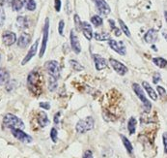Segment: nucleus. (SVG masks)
<instances>
[{
	"label": "nucleus",
	"mask_w": 167,
	"mask_h": 158,
	"mask_svg": "<svg viewBox=\"0 0 167 158\" xmlns=\"http://www.w3.org/2000/svg\"><path fill=\"white\" fill-rule=\"evenodd\" d=\"M94 127V119L91 116H87L84 119H81L78 122V124L75 126V130L76 132L78 133H86L87 131L92 130Z\"/></svg>",
	"instance_id": "nucleus-3"
},
{
	"label": "nucleus",
	"mask_w": 167,
	"mask_h": 158,
	"mask_svg": "<svg viewBox=\"0 0 167 158\" xmlns=\"http://www.w3.org/2000/svg\"><path fill=\"white\" fill-rule=\"evenodd\" d=\"M2 41L4 43V45L12 46L16 41V36L14 32H5L2 36Z\"/></svg>",
	"instance_id": "nucleus-12"
},
{
	"label": "nucleus",
	"mask_w": 167,
	"mask_h": 158,
	"mask_svg": "<svg viewBox=\"0 0 167 158\" xmlns=\"http://www.w3.org/2000/svg\"><path fill=\"white\" fill-rule=\"evenodd\" d=\"M144 39H145V41H146L147 43H149V44H152L154 42H156L157 39V31L155 29H150L149 31L145 34Z\"/></svg>",
	"instance_id": "nucleus-17"
},
{
	"label": "nucleus",
	"mask_w": 167,
	"mask_h": 158,
	"mask_svg": "<svg viewBox=\"0 0 167 158\" xmlns=\"http://www.w3.org/2000/svg\"><path fill=\"white\" fill-rule=\"evenodd\" d=\"M91 21H92V23L96 26V27H98V26H100V25L102 24V19L98 16H94L91 19Z\"/></svg>",
	"instance_id": "nucleus-31"
},
{
	"label": "nucleus",
	"mask_w": 167,
	"mask_h": 158,
	"mask_svg": "<svg viewBox=\"0 0 167 158\" xmlns=\"http://www.w3.org/2000/svg\"><path fill=\"white\" fill-rule=\"evenodd\" d=\"M136 124H137V121L134 117H130V119H128L127 122V129L130 131V134H134L135 133V130H136Z\"/></svg>",
	"instance_id": "nucleus-21"
},
{
	"label": "nucleus",
	"mask_w": 167,
	"mask_h": 158,
	"mask_svg": "<svg viewBox=\"0 0 167 158\" xmlns=\"http://www.w3.org/2000/svg\"><path fill=\"white\" fill-rule=\"evenodd\" d=\"M48 28H49V20L48 19H45L44 30H42V34H44V37H42V48H41V51H40V57H42V56H44L45 49H46V43H48Z\"/></svg>",
	"instance_id": "nucleus-7"
},
{
	"label": "nucleus",
	"mask_w": 167,
	"mask_h": 158,
	"mask_svg": "<svg viewBox=\"0 0 167 158\" xmlns=\"http://www.w3.org/2000/svg\"><path fill=\"white\" fill-rule=\"evenodd\" d=\"M109 62L111 64V66H112V68L116 71L117 74H119L120 76H124L127 73V68L123 63L119 62V61H117L116 59L110 58Z\"/></svg>",
	"instance_id": "nucleus-8"
},
{
	"label": "nucleus",
	"mask_w": 167,
	"mask_h": 158,
	"mask_svg": "<svg viewBox=\"0 0 167 158\" xmlns=\"http://www.w3.org/2000/svg\"><path fill=\"white\" fill-rule=\"evenodd\" d=\"M40 107L45 109V110H49L50 109V104L48 103V102H42L40 103Z\"/></svg>",
	"instance_id": "nucleus-37"
},
{
	"label": "nucleus",
	"mask_w": 167,
	"mask_h": 158,
	"mask_svg": "<svg viewBox=\"0 0 167 158\" xmlns=\"http://www.w3.org/2000/svg\"><path fill=\"white\" fill-rule=\"evenodd\" d=\"M157 91H158V93L160 94V96H164V95L166 94V90H165L162 86H157Z\"/></svg>",
	"instance_id": "nucleus-38"
},
{
	"label": "nucleus",
	"mask_w": 167,
	"mask_h": 158,
	"mask_svg": "<svg viewBox=\"0 0 167 158\" xmlns=\"http://www.w3.org/2000/svg\"><path fill=\"white\" fill-rule=\"evenodd\" d=\"M95 39L97 41H107L110 40V35L108 33H95Z\"/></svg>",
	"instance_id": "nucleus-24"
},
{
	"label": "nucleus",
	"mask_w": 167,
	"mask_h": 158,
	"mask_svg": "<svg viewBox=\"0 0 167 158\" xmlns=\"http://www.w3.org/2000/svg\"><path fill=\"white\" fill-rule=\"evenodd\" d=\"M94 2H95L97 9L101 15L107 16L110 13V7L108 6V4L106 3L105 0H94Z\"/></svg>",
	"instance_id": "nucleus-10"
},
{
	"label": "nucleus",
	"mask_w": 167,
	"mask_h": 158,
	"mask_svg": "<svg viewBox=\"0 0 167 158\" xmlns=\"http://www.w3.org/2000/svg\"><path fill=\"white\" fill-rule=\"evenodd\" d=\"M59 116H60V113H57L56 115L54 116V122H55L56 124L59 122Z\"/></svg>",
	"instance_id": "nucleus-43"
},
{
	"label": "nucleus",
	"mask_w": 167,
	"mask_h": 158,
	"mask_svg": "<svg viewBox=\"0 0 167 158\" xmlns=\"http://www.w3.org/2000/svg\"><path fill=\"white\" fill-rule=\"evenodd\" d=\"M132 88H133V91L135 92V94L137 95V97L140 99L141 102L143 103V106L145 107V110H146L147 112H149L150 110L152 108V104L151 102L146 98V96H145V93L142 89V87H141L138 83H133L132 85Z\"/></svg>",
	"instance_id": "nucleus-4"
},
{
	"label": "nucleus",
	"mask_w": 167,
	"mask_h": 158,
	"mask_svg": "<svg viewBox=\"0 0 167 158\" xmlns=\"http://www.w3.org/2000/svg\"><path fill=\"white\" fill-rule=\"evenodd\" d=\"M121 139H122L123 144H124V146H125L126 150H127V152L130 153V154H131L132 150H133V147H132V144H130V142L128 141V140H127L124 135H121Z\"/></svg>",
	"instance_id": "nucleus-23"
},
{
	"label": "nucleus",
	"mask_w": 167,
	"mask_h": 158,
	"mask_svg": "<svg viewBox=\"0 0 167 158\" xmlns=\"http://www.w3.org/2000/svg\"><path fill=\"white\" fill-rule=\"evenodd\" d=\"M93 59H94V62H95V66H96L97 70H102L107 66L106 60L100 54H94Z\"/></svg>",
	"instance_id": "nucleus-13"
},
{
	"label": "nucleus",
	"mask_w": 167,
	"mask_h": 158,
	"mask_svg": "<svg viewBox=\"0 0 167 158\" xmlns=\"http://www.w3.org/2000/svg\"><path fill=\"white\" fill-rule=\"evenodd\" d=\"M30 41H31V37H30L27 33H22L20 35V37L18 41V46L23 49V48H26L29 45Z\"/></svg>",
	"instance_id": "nucleus-16"
},
{
	"label": "nucleus",
	"mask_w": 167,
	"mask_h": 158,
	"mask_svg": "<svg viewBox=\"0 0 167 158\" xmlns=\"http://www.w3.org/2000/svg\"><path fill=\"white\" fill-rule=\"evenodd\" d=\"M37 120H38V123L40 124L41 127H45L46 125H48V123H49L48 116H46V113H44V112H41V113H38Z\"/></svg>",
	"instance_id": "nucleus-19"
},
{
	"label": "nucleus",
	"mask_w": 167,
	"mask_h": 158,
	"mask_svg": "<svg viewBox=\"0 0 167 158\" xmlns=\"http://www.w3.org/2000/svg\"><path fill=\"white\" fill-rule=\"evenodd\" d=\"M82 158H93V153L91 150H86L84 153V155Z\"/></svg>",
	"instance_id": "nucleus-41"
},
{
	"label": "nucleus",
	"mask_w": 167,
	"mask_h": 158,
	"mask_svg": "<svg viewBox=\"0 0 167 158\" xmlns=\"http://www.w3.org/2000/svg\"><path fill=\"white\" fill-rule=\"evenodd\" d=\"M108 45H109V47L111 48V49L116 51L117 54H121V55L126 54V47H125V45H124L123 42H117L115 40H109Z\"/></svg>",
	"instance_id": "nucleus-9"
},
{
	"label": "nucleus",
	"mask_w": 167,
	"mask_h": 158,
	"mask_svg": "<svg viewBox=\"0 0 167 158\" xmlns=\"http://www.w3.org/2000/svg\"><path fill=\"white\" fill-rule=\"evenodd\" d=\"M9 1V0H0V5L3 6V5H5V4Z\"/></svg>",
	"instance_id": "nucleus-44"
},
{
	"label": "nucleus",
	"mask_w": 167,
	"mask_h": 158,
	"mask_svg": "<svg viewBox=\"0 0 167 158\" xmlns=\"http://www.w3.org/2000/svg\"><path fill=\"white\" fill-rule=\"evenodd\" d=\"M45 67L49 77L57 79L58 80L60 77V66L57 61H55V60L48 61V62L45 64Z\"/></svg>",
	"instance_id": "nucleus-5"
},
{
	"label": "nucleus",
	"mask_w": 167,
	"mask_h": 158,
	"mask_svg": "<svg viewBox=\"0 0 167 158\" xmlns=\"http://www.w3.org/2000/svg\"><path fill=\"white\" fill-rule=\"evenodd\" d=\"M23 7V2L21 0H12V8L14 11H20Z\"/></svg>",
	"instance_id": "nucleus-25"
},
{
	"label": "nucleus",
	"mask_w": 167,
	"mask_h": 158,
	"mask_svg": "<svg viewBox=\"0 0 167 158\" xmlns=\"http://www.w3.org/2000/svg\"><path fill=\"white\" fill-rule=\"evenodd\" d=\"M27 85L30 91L35 95H39L42 92V79L38 71H32L27 78Z\"/></svg>",
	"instance_id": "nucleus-1"
},
{
	"label": "nucleus",
	"mask_w": 167,
	"mask_h": 158,
	"mask_svg": "<svg viewBox=\"0 0 167 158\" xmlns=\"http://www.w3.org/2000/svg\"><path fill=\"white\" fill-rule=\"evenodd\" d=\"M10 80V74L7 70L0 68V85H4L8 83Z\"/></svg>",
	"instance_id": "nucleus-20"
},
{
	"label": "nucleus",
	"mask_w": 167,
	"mask_h": 158,
	"mask_svg": "<svg viewBox=\"0 0 167 158\" xmlns=\"http://www.w3.org/2000/svg\"><path fill=\"white\" fill-rule=\"evenodd\" d=\"M57 79H54V78H51L49 77L48 79V88L50 91H54L55 89L57 88Z\"/></svg>",
	"instance_id": "nucleus-28"
},
{
	"label": "nucleus",
	"mask_w": 167,
	"mask_h": 158,
	"mask_svg": "<svg viewBox=\"0 0 167 158\" xmlns=\"http://www.w3.org/2000/svg\"><path fill=\"white\" fill-rule=\"evenodd\" d=\"M119 24H120V26H121V28H122V30H123V32L125 33L127 37H130L131 35H130V30H128L127 26L125 24V23H124V21H123L122 20H119Z\"/></svg>",
	"instance_id": "nucleus-30"
},
{
	"label": "nucleus",
	"mask_w": 167,
	"mask_h": 158,
	"mask_svg": "<svg viewBox=\"0 0 167 158\" xmlns=\"http://www.w3.org/2000/svg\"><path fill=\"white\" fill-rule=\"evenodd\" d=\"M11 132L12 134L14 135V137L19 140V141L25 143V144H29L33 141L32 137L30 135L26 134L25 132H23L22 129H18V128H12L11 129Z\"/></svg>",
	"instance_id": "nucleus-6"
},
{
	"label": "nucleus",
	"mask_w": 167,
	"mask_h": 158,
	"mask_svg": "<svg viewBox=\"0 0 167 158\" xmlns=\"http://www.w3.org/2000/svg\"><path fill=\"white\" fill-rule=\"evenodd\" d=\"M153 62L160 68L163 69V68L166 67V60L164 58H162V57H155L153 59Z\"/></svg>",
	"instance_id": "nucleus-27"
},
{
	"label": "nucleus",
	"mask_w": 167,
	"mask_h": 158,
	"mask_svg": "<svg viewBox=\"0 0 167 158\" xmlns=\"http://www.w3.org/2000/svg\"><path fill=\"white\" fill-rule=\"evenodd\" d=\"M71 45H72V49L74 50L75 54H78L81 51V47H80V44L78 41V36H76V34L74 30H72L71 31Z\"/></svg>",
	"instance_id": "nucleus-11"
},
{
	"label": "nucleus",
	"mask_w": 167,
	"mask_h": 158,
	"mask_svg": "<svg viewBox=\"0 0 167 158\" xmlns=\"http://www.w3.org/2000/svg\"><path fill=\"white\" fill-rule=\"evenodd\" d=\"M38 44H39V40H37L36 42H35V44H33L32 45V47L30 48V50H29V51L27 52V54H26V56H25L24 57V59L22 60V65H25L26 64L28 61H30V59H31L32 57H34V56H35V54H36V52H37V49H38Z\"/></svg>",
	"instance_id": "nucleus-14"
},
{
	"label": "nucleus",
	"mask_w": 167,
	"mask_h": 158,
	"mask_svg": "<svg viewBox=\"0 0 167 158\" xmlns=\"http://www.w3.org/2000/svg\"><path fill=\"white\" fill-rule=\"evenodd\" d=\"M81 30H82L85 38L88 39V40H91L93 37V30L91 25L88 23H82V24H81Z\"/></svg>",
	"instance_id": "nucleus-15"
},
{
	"label": "nucleus",
	"mask_w": 167,
	"mask_h": 158,
	"mask_svg": "<svg viewBox=\"0 0 167 158\" xmlns=\"http://www.w3.org/2000/svg\"><path fill=\"white\" fill-rule=\"evenodd\" d=\"M142 85H143V88L146 90V92L148 93V95L151 97L154 101H157V94L156 93V91L154 90V88L149 85V82H143L142 83Z\"/></svg>",
	"instance_id": "nucleus-18"
},
{
	"label": "nucleus",
	"mask_w": 167,
	"mask_h": 158,
	"mask_svg": "<svg viewBox=\"0 0 167 158\" xmlns=\"http://www.w3.org/2000/svg\"><path fill=\"white\" fill-rule=\"evenodd\" d=\"M160 81V74H155V75H154V78H153V82L157 83Z\"/></svg>",
	"instance_id": "nucleus-40"
},
{
	"label": "nucleus",
	"mask_w": 167,
	"mask_h": 158,
	"mask_svg": "<svg viewBox=\"0 0 167 158\" xmlns=\"http://www.w3.org/2000/svg\"><path fill=\"white\" fill-rule=\"evenodd\" d=\"M3 124L7 128H18V129H24V123L23 121L12 113H7L3 118Z\"/></svg>",
	"instance_id": "nucleus-2"
},
{
	"label": "nucleus",
	"mask_w": 167,
	"mask_h": 158,
	"mask_svg": "<svg viewBox=\"0 0 167 158\" xmlns=\"http://www.w3.org/2000/svg\"><path fill=\"white\" fill-rule=\"evenodd\" d=\"M109 23L111 24V27H112V29L114 30L115 35H116V36H120V35H121V31H120V29H118L116 26H115L114 21L112 20H109Z\"/></svg>",
	"instance_id": "nucleus-33"
},
{
	"label": "nucleus",
	"mask_w": 167,
	"mask_h": 158,
	"mask_svg": "<svg viewBox=\"0 0 167 158\" xmlns=\"http://www.w3.org/2000/svg\"><path fill=\"white\" fill-rule=\"evenodd\" d=\"M162 140H163V146H164V150L166 152V150H167V141H166V134L164 133L163 136H162Z\"/></svg>",
	"instance_id": "nucleus-42"
},
{
	"label": "nucleus",
	"mask_w": 167,
	"mask_h": 158,
	"mask_svg": "<svg viewBox=\"0 0 167 158\" xmlns=\"http://www.w3.org/2000/svg\"><path fill=\"white\" fill-rule=\"evenodd\" d=\"M5 21V12L0 8V26H2Z\"/></svg>",
	"instance_id": "nucleus-35"
},
{
	"label": "nucleus",
	"mask_w": 167,
	"mask_h": 158,
	"mask_svg": "<svg viewBox=\"0 0 167 158\" xmlns=\"http://www.w3.org/2000/svg\"><path fill=\"white\" fill-rule=\"evenodd\" d=\"M16 23H18L19 27H20L21 29H25L28 27V20L25 17H18Z\"/></svg>",
	"instance_id": "nucleus-22"
},
{
	"label": "nucleus",
	"mask_w": 167,
	"mask_h": 158,
	"mask_svg": "<svg viewBox=\"0 0 167 158\" xmlns=\"http://www.w3.org/2000/svg\"><path fill=\"white\" fill-rule=\"evenodd\" d=\"M55 10L57 12L61 10V1L60 0H55Z\"/></svg>",
	"instance_id": "nucleus-39"
},
{
	"label": "nucleus",
	"mask_w": 167,
	"mask_h": 158,
	"mask_svg": "<svg viewBox=\"0 0 167 158\" xmlns=\"http://www.w3.org/2000/svg\"><path fill=\"white\" fill-rule=\"evenodd\" d=\"M70 64L72 65V67L74 68L75 71H82V70L84 69V67L82 66V65H81L78 61H76V60H71Z\"/></svg>",
	"instance_id": "nucleus-29"
},
{
	"label": "nucleus",
	"mask_w": 167,
	"mask_h": 158,
	"mask_svg": "<svg viewBox=\"0 0 167 158\" xmlns=\"http://www.w3.org/2000/svg\"><path fill=\"white\" fill-rule=\"evenodd\" d=\"M23 5L29 11H34L36 9V3L34 0H23Z\"/></svg>",
	"instance_id": "nucleus-26"
},
{
	"label": "nucleus",
	"mask_w": 167,
	"mask_h": 158,
	"mask_svg": "<svg viewBox=\"0 0 167 158\" xmlns=\"http://www.w3.org/2000/svg\"><path fill=\"white\" fill-rule=\"evenodd\" d=\"M75 23L76 28H78V30H81V24H82V23H81V20H79V17L78 15L75 16Z\"/></svg>",
	"instance_id": "nucleus-34"
},
{
	"label": "nucleus",
	"mask_w": 167,
	"mask_h": 158,
	"mask_svg": "<svg viewBox=\"0 0 167 158\" xmlns=\"http://www.w3.org/2000/svg\"><path fill=\"white\" fill-rule=\"evenodd\" d=\"M57 136H58V132H57L56 128H52L50 130V139L52 140L53 143L57 142Z\"/></svg>",
	"instance_id": "nucleus-32"
},
{
	"label": "nucleus",
	"mask_w": 167,
	"mask_h": 158,
	"mask_svg": "<svg viewBox=\"0 0 167 158\" xmlns=\"http://www.w3.org/2000/svg\"><path fill=\"white\" fill-rule=\"evenodd\" d=\"M64 25H65V23H64V21H63V20L60 21V23H59V25H58V31H59V34H60V35H63Z\"/></svg>",
	"instance_id": "nucleus-36"
}]
</instances>
